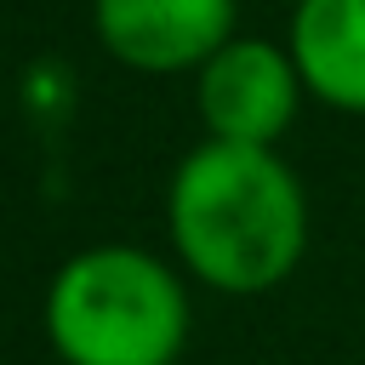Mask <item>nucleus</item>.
<instances>
[{
    "label": "nucleus",
    "instance_id": "f03ea898",
    "mask_svg": "<svg viewBox=\"0 0 365 365\" xmlns=\"http://www.w3.org/2000/svg\"><path fill=\"white\" fill-rule=\"evenodd\" d=\"M46 336L68 365H171L188 342V297L160 257L91 245L57 268Z\"/></svg>",
    "mask_w": 365,
    "mask_h": 365
},
{
    "label": "nucleus",
    "instance_id": "f257e3e1",
    "mask_svg": "<svg viewBox=\"0 0 365 365\" xmlns=\"http://www.w3.org/2000/svg\"><path fill=\"white\" fill-rule=\"evenodd\" d=\"M165 228L194 279L251 297L297 268L308 245V205L302 182L285 160H274V148L205 137L171 177Z\"/></svg>",
    "mask_w": 365,
    "mask_h": 365
},
{
    "label": "nucleus",
    "instance_id": "39448f33",
    "mask_svg": "<svg viewBox=\"0 0 365 365\" xmlns=\"http://www.w3.org/2000/svg\"><path fill=\"white\" fill-rule=\"evenodd\" d=\"M291 63L319 103L365 114V0H302L291 17Z\"/></svg>",
    "mask_w": 365,
    "mask_h": 365
},
{
    "label": "nucleus",
    "instance_id": "7ed1b4c3",
    "mask_svg": "<svg viewBox=\"0 0 365 365\" xmlns=\"http://www.w3.org/2000/svg\"><path fill=\"white\" fill-rule=\"evenodd\" d=\"M297 91H302V74L291 51H279L274 40H228L200 68V114H205V131L222 143L274 148V137L297 114Z\"/></svg>",
    "mask_w": 365,
    "mask_h": 365
},
{
    "label": "nucleus",
    "instance_id": "20e7f679",
    "mask_svg": "<svg viewBox=\"0 0 365 365\" xmlns=\"http://www.w3.org/2000/svg\"><path fill=\"white\" fill-rule=\"evenodd\" d=\"M97 40L143 74L205 68L234 29V0H91Z\"/></svg>",
    "mask_w": 365,
    "mask_h": 365
}]
</instances>
